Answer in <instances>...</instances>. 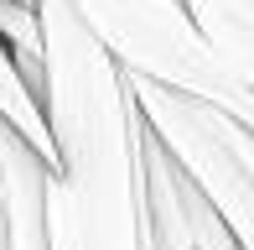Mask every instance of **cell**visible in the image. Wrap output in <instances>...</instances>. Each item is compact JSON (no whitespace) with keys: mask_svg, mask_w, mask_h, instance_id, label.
Here are the masks:
<instances>
[{"mask_svg":"<svg viewBox=\"0 0 254 250\" xmlns=\"http://www.w3.org/2000/svg\"><path fill=\"white\" fill-rule=\"evenodd\" d=\"M42 188H47V162L0 125V198H5L10 250H47V224H42Z\"/></svg>","mask_w":254,"mask_h":250,"instance_id":"obj_4","label":"cell"},{"mask_svg":"<svg viewBox=\"0 0 254 250\" xmlns=\"http://www.w3.org/2000/svg\"><path fill=\"white\" fill-rule=\"evenodd\" d=\"M26 5H31V0H26Z\"/></svg>","mask_w":254,"mask_h":250,"instance_id":"obj_8","label":"cell"},{"mask_svg":"<svg viewBox=\"0 0 254 250\" xmlns=\"http://www.w3.org/2000/svg\"><path fill=\"white\" fill-rule=\"evenodd\" d=\"M218 63L254 94V0H182Z\"/></svg>","mask_w":254,"mask_h":250,"instance_id":"obj_5","label":"cell"},{"mask_svg":"<svg viewBox=\"0 0 254 250\" xmlns=\"http://www.w3.org/2000/svg\"><path fill=\"white\" fill-rule=\"evenodd\" d=\"M0 125H5V130H16L47 167L57 162V146H52V130H47V110H42V99L26 89V78L16 73L5 42H0Z\"/></svg>","mask_w":254,"mask_h":250,"instance_id":"obj_6","label":"cell"},{"mask_svg":"<svg viewBox=\"0 0 254 250\" xmlns=\"http://www.w3.org/2000/svg\"><path fill=\"white\" fill-rule=\"evenodd\" d=\"M125 84H130L145 130L177 162L187 188L223 219L239 250H254V130L213 110L207 99L161 89L151 78H125Z\"/></svg>","mask_w":254,"mask_h":250,"instance_id":"obj_3","label":"cell"},{"mask_svg":"<svg viewBox=\"0 0 254 250\" xmlns=\"http://www.w3.org/2000/svg\"><path fill=\"white\" fill-rule=\"evenodd\" d=\"M42 110L57 146L42 188L47 250H156L145 193V120L125 73L67 0H37Z\"/></svg>","mask_w":254,"mask_h":250,"instance_id":"obj_1","label":"cell"},{"mask_svg":"<svg viewBox=\"0 0 254 250\" xmlns=\"http://www.w3.org/2000/svg\"><path fill=\"white\" fill-rule=\"evenodd\" d=\"M0 250H10V224H5V198H0Z\"/></svg>","mask_w":254,"mask_h":250,"instance_id":"obj_7","label":"cell"},{"mask_svg":"<svg viewBox=\"0 0 254 250\" xmlns=\"http://www.w3.org/2000/svg\"><path fill=\"white\" fill-rule=\"evenodd\" d=\"M67 5L125 78H151L161 89L207 99L213 110L254 130V94L207 52L182 0H67Z\"/></svg>","mask_w":254,"mask_h":250,"instance_id":"obj_2","label":"cell"}]
</instances>
